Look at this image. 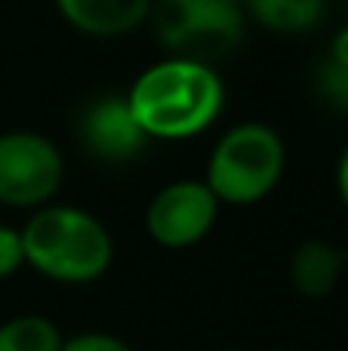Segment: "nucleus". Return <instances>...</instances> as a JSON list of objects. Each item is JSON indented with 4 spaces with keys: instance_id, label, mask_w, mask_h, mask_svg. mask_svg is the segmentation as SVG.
Wrapping results in <instances>:
<instances>
[{
    "instance_id": "obj_2",
    "label": "nucleus",
    "mask_w": 348,
    "mask_h": 351,
    "mask_svg": "<svg viewBox=\"0 0 348 351\" xmlns=\"http://www.w3.org/2000/svg\"><path fill=\"white\" fill-rule=\"evenodd\" d=\"M18 234L25 265L55 284H92L108 271L114 259L108 228L80 206H37Z\"/></svg>"
},
{
    "instance_id": "obj_9",
    "label": "nucleus",
    "mask_w": 348,
    "mask_h": 351,
    "mask_svg": "<svg viewBox=\"0 0 348 351\" xmlns=\"http://www.w3.org/2000/svg\"><path fill=\"white\" fill-rule=\"evenodd\" d=\"M343 271H345L343 247H336V243H330V241H321V237H312V241L299 243L287 265L290 287L306 299L330 296V293L336 290Z\"/></svg>"
},
{
    "instance_id": "obj_13",
    "label": "nucleus",
    "mask_w": 348,
    "mask_h": 351,
    "mask_svg": "<svg viewBox=\"0 0 348 351\" xmlns=\"http://www.w3.org/2000/svg\"><path fill=\"white\" fill-rule=\"evenodd\" d=\"M22 265H25L22 234H18V228L0 225V280L12 278V274H16Z\"/></svg>"
},
{
    "instance_id": "obj_8",
    "label": "nucleus",
    "mask_w": 348,
    "mask_h": 351,
    "mask_svg": "<svg viewBox=\"0 0 348 351\" xmlns=\"http://www.w3.org/2000/svg\"><path fill=\"white\" fill-rule=\"evenodd\" d=\"M154 0H55L59 16L86 37L114 40L148 22Z\"/></svg>"
},
{
    "instance_id": "obj_16",
    "label": "nucleus",
    "mask_w": 348,
    "mask_h": 351,
    "mask_svg": "<svg viewBox=\"0 0 348 351\" xmlns=\"http://www.w3.org/2000/svg\"><path fill=\"white\" fill-rule=\"evenodd\" d=\"M336 188H339V197H343V204L348 206V148L343 152V158H339V167H336Z\"/></svg>"
},
{
    "instance_id": "obj_7",
    "label": "nucleus",
    "mask_w": 348,
    "mask_h": 351,
    "mask_svg": "<svg viewBox=\"0 0 348 351\" xmlns=\"http://www.w3.org/2000/svg\"><path fill=\"white\" fill-rule=\"evenodd\" d=\"M77 136L84 152L102 164H129L151 139L127 105V96H99L80 111Z\"/></svg>"
},
{
    "instance_id": "obj_6",
    "label": "nucleus",
    "mask_w": 348,
    "mask_h": 351,
    "mask_svg": "<svg viewBox=\"0 0 348 351\" xmlns=\"http://www.w3.org/2000/svg\"><path fill=\"white\" fill-rule=\"evenodd\" d=\"M222 204L203 179H176L145 206V231L164 250L197 247L213 231Z\"/></svg>"
},
{
    "instance_id": "obj_17",
    "label": "nucleus",
    "mask_w": 348,
    "mask_h": 351,
    "mask_svg": "<svg viewBox=\"0 0 348 351\" xmlns=\"http://www.w3.org/2000/svg\"><path fill=\"white\" fill-rule=\"evenodd\" d=\"M222 3H232V6H238V10H244L247 0H222Z\"/></svg>"
},
{
    "instance_id": "obj_14",
    "label": "nucleus",
    "mask_w": 348,
    "mask_h": 351,
    "mask_svg": "<svg viewBox=\"0 0 348 351\" xmlns=\"http://www.w3.org/2000/svg\"><path fill=\"white\" fill-rule=\"evenodd\" d=\"M62 351H133V348L111 333H77L62 342Z\"/></svg>"
},
{
    "instance_id": "obj_11",
    "label": "nucleus",
    "mask_w": 348,
    "mask_h": 351,
    "mask_svg": "<svg viewBox=\"0 0 348 351\" xmlns=\"http://www.w3.org/2000/svg\"><path fill=\"white\" fill-rule=\"evenodd\" d=\"M62 333L43 315H16L0 324V351H62Z\"/></svg>"
},
{
    "instance_id": "obj_18",
    "label": "nucleus",
    "mask_w": 348,
    "mask_h": 351,
    "mask_svg": "<svg viewBox=\"0 0 348 351\" xmlns=\"http://www.w3.org/2000/svg\"><path fill=\"white\" fill-rule=\"evenodd\" d=\"M343 256H345V265H348V243H345V247H343Z\"/></svg>"
},
{
    "instance_id": "obj_4",
    "label": "nucleus",
    "mask_w": 348,
    "mask_h": 351,
    "mask_svg": "<svg viewBox=\"0 0 348 351\" xmlns=\"http://www.w3.org/2000/svg\"><path fill=\"white\" fill-rule=\"evenodd\" d=\"M148 19L166 53L201 62L234 49L244 37V10L222 0H154Z\"/></svg>"
},
{
    "instance_id": "obj_15",
    "label": "nucleus",
    "mask_w": 348,
    "mask_h": 351,
    "mask_svg": "<svg viewBox=\"0 0 348 351\" xmlns=\"http://www.w3.org/2000/svg\"><path fill=\"white\" fill-rule=\"evenodd\" d=\"M327 56H330V59H336V62H348V25L336 31V37H333L330 53H327Z\"/></svg>"
},
{
    "instance_id": "obj_10",
    "label": "nucleus",
    "mask_w": 348,
    "mask_h": 351,
    "mask_svg": "<svg viewBox=\"0 0 348 351\" xmlns=\"http://www.w3.org/2000/svg\"><path fill=\"white\" fill-rule=\"evenodd\" d=\"M253 22L275 34H306L318 28L327 12V0H247Z\"/></svg>"
},
{
    "instance_id": "obj_3",
    "label": "nucleus",
    "mask_w": 348,
    "mask_h": 351,
    "mask_svg": "<svg viewBox=\"0 0 348 351\" xmlns=\"http://www.w3.org/2000/svg\"><path fill=\"white\" fill-rule=\"evenodd\" d=\"M284 170L287 148L281 133L262 121H244L216 139L203 182L222 206H253L281 185Z\"/></svg>"
},
{
    "instance_id": "obj_1",
    "label": "nucleus",
    "mask_w": 348,
    "mask_h": 351,
    "mask_svg": "<svg viewBox=\"0 0 348 351\" xmlns=\"http://www.w3.org/2000/svg\"><path fill=\"white\" fill-rule=\"evenodd\" d=\"M127 105L151 142H179L219 121L225 108V84L207 62L166 56L133 80Z\"/></svg>"
},
{
    "instance_id": "obj_12",
    "label": "nucleus",
    "mask_w": 348,
    "mask_h": 351,
    "mask_svg": "<svg viewBox=\"0 0 348 351\" xmlns=\"http://www.w3.org/2000/svg\"><path fill=\"white\" fill-rule=\"evenodd\" d=\"M314 90L330 108L348 114V62H336L327 56L314 74Z\"/></svg>"
},
{
    "instance_id": "obj_5",
    "label": "nucleus",
    "mask_w": 348,
    "mask_h": 351,
    "mask_svg": "<svg viewBox=\"0 0 348 351\" xmlns=\"http://www.w3.org/2000/svg\"><path fill=\"white\" fill-rule=\"evenodd\" d=\"M65 179V160L53 139L34 130L0 133V204L37 210L55 197Z\"/></svg>"
}]
</instances>
